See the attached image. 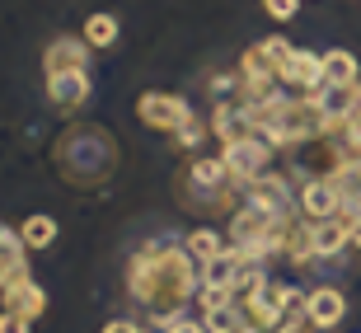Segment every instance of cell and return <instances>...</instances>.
<instances>
[{
    "mask_svg": "<svg viewBox=\"0 0 361 333\" xmlns=\"http://www.w3.org/2000/svg\"><path fill=\"white\" fill-rule=\"evenodd\" d=\"M343 249H352V240H348V216L314 221V258H338Z\"/></svg>",
    "mask_w": 361,
    "mask_h": 333,
    "instance_id": "obj_14",
    "label": "cell"
},
{
    "mask_svg": "<svg viewBox=\"0 0 361 333\" xmlns=\"http://www.w3.org/2000/svg\"><path fill=\"white\" fill-rule=\"evenodd\" d=\"M202 315L207 320H216V315H226L230 305H235V286H216V281H202Z\"/></svg>",
    "mask_w": 361,
    "mask_h": 333,
    "instance_id": "obj_20",
    "label": "cell"
},
{
    "mask_svg": "<svg viewBox=\"0 0 361 333\" xmlns=\"http://www.w3.org/2000/svg\"><path fill=\"white\" fill-rule=\"evenodd\" d=\"M136 118L146 122L150 132H183L188 122L197 118L192 113V104H188L183 94H160V90H146L141 99H136Z\"/></svg>",
    "mask_w": 361,
    "mask_h": 333,
    "instance_id": "obj_5",
    "label": "cell"
},
{
    "mask_svg": "<svg viewBox=\"0 0 361 333\" xmlns=\"http://www.w3.org/2000/svg\"><path fill=\"white\" fill-rule=\"evenodd\" d=\"M300 310L310 315L314 329H334L338 320H348V296L338 291V286H314V291H305V305Z\"/></svg>",
    "mask_w": 361,
    "mask_h": 333,
    "instance_id": "obj_9",
    "label": "cell"
},
{
    "mask_svg": "<svg viewBox=\"0 0 361 333\" xmlns=\"http://www.w3.org/2000/svg\"><path fill=\"white\" fill-rule=\"evenodd\" d=\"M291 56L286 38H263L240 56V94L244 99H263V94L281 90V66Z\"/></svg>",
    "mask_w": 361,
    "mask_h": 333,
    "instance_id": "obj_4",
    "label": "cell"
},
{
    "mask_svg": "<svg viewBox=\"0 0 361 333\" xmlns=\"http://www.w3.org/2000/svg\"><path fill=\"white\" fill-rule=\"evenodd\" d=\"M272 333H314V324H310V315L300 310V315H286V320H281Z\"/></svg>",
    "mask_w": 361,
    "mask_h": 333,
    "instance_id": "obj_21",
    "label": "cell"
},
{
    "mask_svg": "<svg viewBox=\"0 0 361 333\" xmlns=\"http://www.w3.org/2000/svg\"><path fill=\"white\" fill-rule=\"evenodd\" d=\"M240 267H244V258H240L235 249H226V253H216L212 263H202V281H216V286H235Z\"/></svg>",
    "mask_w": 361,
    "mask_h": 333,
    "instance_id": "obj_16",
    "label": "cell"
},
{
    "mask_svg": "<svg viewBox=\"0 0 361 333\" xmlns=\"http://www.w3.org/2000/svg\"><path fill=\"white\" fill-rule=\"evenodd\" d=\"M0 310H10V315H24V320H42V310H47V291H42L33 277L14 281L0 291Z\"/></svg>",
    "mask_w": 361,
    "mask_h": 333,
    "instance_id": "obj_13",
    "label": "cell"
},
{
    "mask_svg": "<svg viewBox=\"0 0 361 333\" xmlns=\"http://www.w3.org/2000/svg\"><path fill=\"white\" fill-rule=\"evenodd\" d=\"M263 10H268L272 19H295V10H300V0H263Z\"/></svg>",
    "mask_w": 361,
    "mask_h": 333,
    "instance_id": "obj_22",
    "label": "cell"
},
{
    "mask_svg": "<svg viewBox=\"0 0 361 333\" xmlns=\"http://www.w3.org/2000/svg\"><path fill=\"white\" fill-rule=\"evenodd\" d=\"M348 240L352 249H361V216H348Z\"/></svg>",
    "mask_w": 361,
    "mask_h": 333,
    "instance_id": "obj_26",
    "label": "cell"
},
{
    "mask_svg": "<svg viewBox=\"0 0 361 333\" xmlns=\"http://www.w3.org/2000/svg\"><path fill=\"white\" fill-rule=\"evenodd\" d=\"M295 207L310 221H334V216H343V198H338V188L329 178H305V183L295 188Z\"/></svg>",
    "mask_w": 361,
    "mask_h": 333,
    "instance_id": "obj_7",
    "label": "cell"
},
{
    "mask_svg": "<svg viewBox=\"0 0 361 333\" xmlns=\"http://www.w3.org/2000/svg\"><path fill=\"white\" fill-rule=\"evenodd\" d=\"M212 333H235V329H212Z\"/></svg>",
    "mask_w": 361,
    "mask_h": 333,
    "instance_id": "obj_27",
    "label": "cell"
},
{
    "mask_svg": "<svg viewBox=\"0 0 361 333\" xmlns=\"http://www.w3.org/2000/svg\"><path fill=\"white\" fill-rule=\"evenodd\" d=\"M19 235H24L28 249H52V240H56V221H52L47 212H33V216H24Z\"/></svg>",
    "mask_w": 361,
    "mask_h": 333,
    "instance_id": "obj_17",
    "label": "cell"
},
{
    "mask_svg": "<svg viewBox=\"0 0 361 333\" xmlns=\"http://www.w3.org/2000/svg\"><path fill=\"white\" fill-rule=\"evenodd\" d=\"M202 281V263L192 258L188 244H141V249L127 258V296L146 310L155 329L169 333V324L183 320V305L197 296Z\"/></svg>",
    "mask_w": 361,
    "mask_h": 333,
    "instance_id": "obj_1",
    "label": "cell"
},
{
    "mask_svg": "<svg viewBox=\"0 0 361 333\" xmlns=\"http://www.w3.org/2000/svg\"><path fill=\"white\" fill-rule=\"evenodd\" d=\"M281 85L291 94H314L324 85V56L305 52V47H291L286 66H281Z\"/></svg>",
    "mask_w": 361,
    "mask_h": 333,
    "instance_id": "obj_8",
    "label": "cell"
},
{
    "mask_svg": "<svg viewBox=\"0 0 361 333\" xmlns=\"http://www.w3.org/2000/svg\"><path fill=\"white\" fill-rule=\"evenodd\" d=\"M221 160H226L230 178L240 188H249L258 178V174H268V160H272V146L263 141V136H240V141H230V146H221Z\"/></svg>",
    "mask_w": 361,
    "mask_h": 333,
    "instance_id": "obj_6",
    "label": "cell"
},
{
    "mask_svg": "<svg viewBox=\"0 0 361 333\" xmlns=\"http://www.w3.org/2000/svg\"><path fill=\"white\" fill-rule=\"evenodd\" d=\"M240 193L244 188L230 178L226 160H188V169L178 174V198L188 212H240Z\"/></svg>",
    "mask_w": 361,
    "mask_h": 333,
    "instance_id": "obj_3",
    "label": "cell"
},
{
    "mask_svg": "<svg viewBox=\"0 0 361 333\" xmlns=\"http://www.w3.org/2000/svg\"><path fill=\"white\" fill-rule=\"evenodd\" d=\"M169 333H212V329L197 324V320H174V324H169Z\"/></svg>",
    "mask_w": 361,
    "mask_h": 333,
    "instance_id": "obj_25",
    "label": "cell"
},
{
    "mask_svg": "<svg viewBox=\"0 0 361 333\" xmlns=\"http://www.w3.org/2000/svg\"><path fill=\"white\" fill-rule=\"evenodd\" d=\"M361 80V66L357 56L334 47V52H324V85H357Z\"/></svg>",
    "mask_w": 361,
    "mask_h": 333,
    "instance_id": "obj_15",
    "label": "cell"
},
{
    "mask_svg": "<svg viewBox=\"0 0 361 333\" xmlns=\"http://www.w3.org/2000/svg\"><path fill=\"white\" fill-rule=\"evenodd\" d=\"M47 99H52L56 113H75V108L90 99V71H61V75H47Z\"/></svg>",
    "mask_w": 361,
    "mask_h": 333,
    "instance_id": "obj_10",
    "label": "cell"
},
{
    "mask_svg": "<svg viewBox=\"0 0 361 333\" xmlns=\"http://www.w3.org/2000/svg\"><path fill=\"white\" fill-rule=\"evenodd\" d=\"M28 324H33V320H24V315H10V310H0V333H28Z\"/></svg>",
    "mask_w": 361,
    "mask_h": 333,
    "instance_id": "obj_23",
    "label": "cell"
},
{
    "mask_svg": "<svg viewBox=\"0 0 361 333\" xmlns=\"http://www.w3.org/2000/svg\"><path fill=\"white\" fill-rule=\"evenodd\" d=\"M42 71L61 75V71H90V42L85 38H52L42 52Z\"/></svg>",
    "mask_w": 361,
    "mask_h": 333,
    "instance_id": "obj_11",
    "label": "cell"
},
{
    "mask_svg": "<svg viewBox=\"0 0 361 333\" xmlns=\"http://www.w3.org/2000/svg\"><path fill=\"white\" fill-rule=\"evenodd\" d=\"M183 244H188V249H192V258H197V263H212L216 253H226V249H230V244L221 240L216 230H207V226H202V230H192V235H188Z\"/></svg>",
    "mask_w": 361,
    "mask_h": 333,
    "instance_id": "obj_19",
    "label": "cell"
},
{
    "mask_svg": "<svg viewBox=\"0 0 361 333\" xmlns=\"http://www.w3.org/2000/svg\"><path fill=\"white\" fill-rule=\"evenodd\" d=\"M118 33H122V24L113 19V14H90L80 38L90 42V47H113V42H118Z\"/></svg>",
    "mask_w": 361,
    "mask_h": 333,
    "instance_id": "obj_18",
    "label": "cell"
},
{
    "mask_svg": "<svg viewBox=\"0 0 361 333\" xmlns=\"http://www.w3.org/2000/svg\"><path fill=\"white\" fill-rule=\"evenodd\" d=\"M104 333H141V324H136V320H108Z\"/></svg>",
    "mask_w": 361,
    "mask_h": 333,
    "instance_id": "obj_24",
    "label": "cell"
},
{
    "mask_svg": "<svg viewBox=\"0 0 361 333\" xmlns=\"http://www.w3.org/2000/svg\"><path fill=\"white\" fill-rule=\"evenodd\" d=\"M28 277V244L24 235H14L5 221H0V291L14 286V281Z\"/></svg>",
    "mask_w": 361,
    "mask_h": 333,
    "instance_id": "obj_12",
    "label": "cell"
},
{
    "mask_svg": "<svg viewBox=\"0 0 361 333\" xmlns=\"http://www.w3.org/2000/svg\"><path fill=\"white\" fill-rule=\"evenodd\" d=\"M52 164L56 174L66 178L71 188H104L118 169V141L104 132V127H66L52 146Z\"/></svg>",
    "mask_w": 361,
    "mask_h": 333,
    "instance_id": "obj_2",
    "label": "cell"
}]
</instances>
